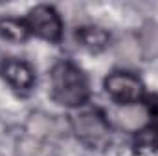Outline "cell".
Returning a JSON list of instances; mask_svg holds the SVG:
<instances>
[{"label":"cell","mask_w":158,"mask_h":156,"mask_svg":"<svg viewBox=\"0 0 158 156\" xmlns=\"http://www.w3.org/2000/svg\"><path fill=\"white\" fill-rule=\"evenodd\" d=\"M70 129L88 149H103L110 143L112 127L109 117L98 109H81L70 116Z\"/></svg>","instance_id":"2"},{"label":"cell","mask_w":158,"mask_h":156,"mask_svg":"<svg viewBox=\"0 0 158 156\" xmlns=\"http://www.w3.org/2000/svg\"><path fill=\"white\" fill-rule=\"evenodd\" d=\"M110 33L101 28V26H94V24H86V26H79L76 30V42L83 50H86L88 53H101L110 46Z\"/></svg>","instance_id":"6"},{"label":"cell","mask_w":158,"mask_h":156,"mask_svg":"<svg viewBox=\"0 0 158 156\" xmlns=\"http://www.w3.org/2000/svg\"><path fill=\"white\" fill-rule=\"evenodd\" d=\"M30 37L31 35L28 31L24 18H19V17H2L0 18V39L2 40L13 42V44H22Z\"/></svg>","instance_id":"7"},{"label":"cell","mask_w":158,"mask_h":156,"mask_svg":"<svg viewBox=\"0 0 158 156\" xmlns=\"http://www.w3.org/2000/svg\"><path fill=\"white\" fill-rule=\"evenodd\" d=\"M0 77L15 92L28 94L37 83V74L31 63L19 57H6L0 63Z\"/></svg>","instance_id":"5"},{"label":"cell","mask_w":158,"mask_h":156,"mask_svg":"<svg viewBox=\"0 0 158 156\" xmlns=\"http://www.w3.org/2000/svg\"><path fill=\"white\" fill-rule=\"evenodd\" d=\"M105 94L110 101L119 107H136L145 101V84L143 81L132 72L127 70H114L103 81Z\"/></svg>","instance_id":"3"},{"label":"cell","mask_w":158,"mask_h":156,"mask_svg":"<svg viewBox=\"0 0 158 156\" xmlns=\"http://www.w3.org/2000/svg\"><path fill=\"white\" fill-rule=\"evenodd\" d=\"M145 116L147 123L142 129V140L149 147H158V96L145 97Z\"/></svg>","instance_id":"8"},{"label":"cell","mask_w":158,"mask_h":156,"mask_svg":"<svg viewBox=\"0 0 158 156\" xmlns=\"http://www.w3.org/2000/svg\"><path fill=\"white\" fill-rule=\"evenodd\" d=\"M48 94L52 101L68 110H81L90 101V81L83 68L70 59L57 61L48 76Z\"/></svg>","instance_id":"1"},{"label":"cell","mask_w":158,"mask_h":156,"mask_svg":"<svg viewBox=\"0 0 158 156\" xmlns=\"http://www.w3.org/2000/svg\"><path fill=\"white\" fill-rule=\"evenodd\" d=\"M22 18L26 22L31 37L46 40L50 44L61 42V39H63V18L53 6H48V4L33 6L26 13V17H22Z\"/></svg>","instance_id":"4"},{"label":"cell","mask_w":158,"mask_h":156,"mask_svg":"<svg viewBox=\"0 0 158 156\" xmlns=\"http://www.w3.org/2000/svg\"><path fill=\"white\" fill-rule=\"evenodd\" d=\"M138 44L143 51L145 57H156L158 55V24H147L142 28V33H140V39Z\"/></svg>","instance_id":"9"}]
</instances>
